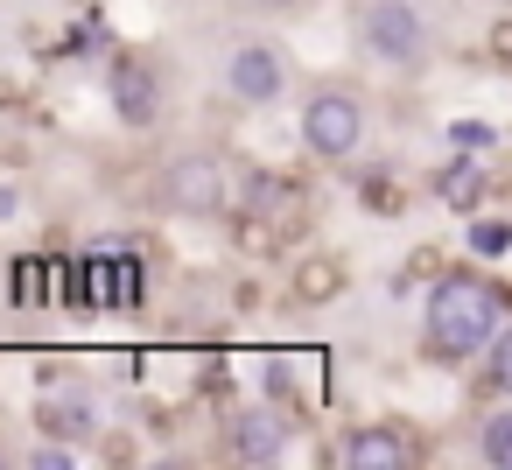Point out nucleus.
<instances>
[{
  "label": "nucleus",
  "mask_w": 512,
  "mask_h": 470,
  "mask_svg": "<svg viewBox=\"0 0 512 470\" xmlns=\"http://www.w3.org/2000/svg\"><path fill=\"white\" fill-rule=\"evenodd\" d=\"M505 323H512V302L491 274H477V267L435 274L421 295V358L428 365H477Z\"/></svg>",
  "instance_id": "nucleus-1"
},
{
  "label": "nucleus",
  "mask_w": 512,
  "mask_h": 470,
  "mask_svg": "<svg viewBox=\"0 0 512 470\" xmlns=\"http://www.w3.org/2000/svg\"><path fill=\"white\" fill-rule=\"evenodd\" d=\"M351 50L386 78H421L442 50V22L428 0H358L351 8Z\"/></svg>",
  "instance_id": "nucleus-2"
},
{
  "label": "nucleus",
  "mask_w": 512,
  "mask_h": 470,
  "mask_svg": "<svg viewBox=\"0 0 512 470\" xmlns=\"http://www.w3.org/2000/svg\"><path fill=\"white\" fill-rule=\"evenodd\" d=\"M211 71H218V92H225L239 113H274V106L295 99V57H288V43L274 36V22L232 29Z\"/></svg>",
  "instance_id": "nucleus-3"
},
{
  "label": "nucleus",
  "mask_w": 512,
  "mask_h": 470,
  "mask_svg": "<svg viewBox=\"0 0 512 470\" xmlns=\"http://www.w3.org/2000/svg\"><path fill=\"white\" fill-rule=\"evenodd\" d=\"M365 134H372V113H365V92H358V85L323 78V85H309V92L295 99V141H302L309 162L344 169V162H358Z\"/></svg>",
  "instance_id": "nucleus-4"
},
{
  "label": "nucleus",
  "mask_w": 512,
  "mask_h": 470,
  "mask_svg": "<svg viewBox=\"0 0 512 470\" xmlns=\"http://www.w3.org/2000/svg\"><path fill=\"white\" fill-rule=\"evenodd\" d=\"M239 176H246V169H232L218 148H183V155H169V162L155 169V204H162L169 218L218 225V218L239 211Z\"/></svg>",
  "instance_id": "nucleus-5"
},
{
  "label": "nucleus",
  "mask_w": 512,
  "mask_h": 470,
  "mask_svg": "<svg viewBox=\"0 0 512 470\" xmlns=\"http://www.w3.org/2000/svg\"><path fill=\"white\" fill-rule=\"evenodd\" d=\"M218 435H225V456H232V463H246V470H267V463H288V456H295V435H302V421H295V407H288V400L260 393V400H239V407H225Z\"/></svg>",
  "instance_id": "nucleus-6"
},
{
  "label": "nucleus",
  "mask_w": 512,
  "mask_h": 470,
  "mask_svg": "<svg viewBox=\"0 0 512 470\" xmlns=\"http://www.w3.org/2000/svg\"><path fill=\"white\" fill-rule=\"evenodd\" d=\"M106 106H113V120L127 134H155L162 127V106H169L162 64H148L141 50H113L106 57Z\"/></svg>",
  "instance_id": "nucleus-7"
},
{
  "label": "nucleus",
  "mask_w": 512,
  "mask_h": 470,
  "mask_svg": "<svg viewBox=\"0 0 512 470\" xmlns=\"http://www.w3.org/2000/svg\"><path fill=\"white\" fill-rule=\"evenodd\" d=\"M337 470H407L414 463V435L400 421H358L337 435Z\"/></svg>",
  "instance_id": "nucleus-8"
},
{
  "label": "nucleus",
  "mask_w": 512,
  "mask_h": 470,
  "mask_svg": "<svg viewBox=\"0 0 512 470\" xmlns=\"http://www.w3.org/2000/svg\"><path fill=\"white\" fill-rule=\"evenodd\" d=\"M484 190H491V169H484V155H470V148L442 155V169H435V197H442V211H456V218H477V211H484Z\"/></svg>",
  "instance_id": "nucleus-9"
},
{
  "label": "nucleus",
  "mask_w": 512,
  "mask_h": 470,
  "mask_svg": "<svg viewBox=\"0 0 512 470\" xmlns=\"http://www.w3.org/2000/svg\"><path fill=\"white\" fill-rule=\"evenodd\" d=\"M344 288H351V260H344V253H302V260L288 267V295H295L302 309H330Z\"/></svg>",
  "instance_id": "nucleus-10"
},
{
  "label": "nucleus",
  "mask_w": 512,
  "mask_h": 470,
  "mask_svg": "<svg viewBox=\"0 0 512 470\" xmlns=\"http://www.w3.org/2000/svg\"><path fill=\"white\" fill-rule=\"evenodd\" d=\"M36 428H43V435H64V442H92V435H99V407H92V393H78V386H50V393L36 400Z\"/></svg>",
  "instance_id": "nucleus-11"
},
{
  "label": "nucleus",
  "mask_w": 512,
  "mask_h": 470,
  "mask_svg": "<svg viewBox=\"0 0 512 470\" xmlns=\"http://www.w3.org/2000/svg\"><path fill=\"white\" fill-rule=\"evenodd\" d=\"M295 204H302V190H295V176H281V169H246V176H239V211H267V218H295Z\"/></svg>",
  "instance_id": "nucleus-12"
},
{
  "label": "nucleus",
  "mask_w": 512,
  "mask_h": 470,
  "mask_svg": "<svg viewBox=\"0 0 512 470\" xmlns=\"http://www.w3.org/2000/svg\"><path fill=\"white\" fill-rule=\"evenodd\" d=\"M225 225H232V246H239L246 260H281V246H288V218H267V211H232Z\"/></svg>",
  "instance_id": "nucleus-13"
},
{
  "label": "nucleus",
  "mask_w": 512,
  "mask_h": 470,
  "mask_svg": "<svg viewBox=\"0 0 512 470\" xmlns=\"http://www.w3.org/2000/svg\"><path fill=\"white\" fill-rule=\"evenodd\" d=\"M470 456L484 470H512V400H498L477 428H470Z\"/></svg>",
  "instance_id": "nucleus-14"
},
{
  "label": "nucleus",
  "mask_w": 512,
  "mask_h": 470,
  "mask_svg": "<svg viewBox=\"0 0 512 470\" xmlns=\"http://www.w3.org/2000/svg\"><path fill=\"white\" fill-rule=\"evenodd\" d=\"M463 253H470V260H484V267H491V260H505V253H512V218H484V211H477V218H463Z\"/></svg>",
  "instance_id": "nucleus-15"
},
{
  "label": "nucleus",
  "mask_w": 512,
  "mask_h": 470,
  "mask_svg": "<svg viewBox=\"0 0 512 470\" xmlns=\"http://www.w3.org/2000/svg\"><path fill=\"white\" fill-rule=\"evenodd\" d=\"M22 463H29V470H78V463H85V442H64V435H50V442L22 449Z\"/></svg>",
  "instance_id": "nucleus-16"
},
{
  "label": "nucleus",
  "mask_w": 512,
  "mask_h": 470,
  "mask_svg": "<svg viewBox=\"0 0 512 470\" xmlns=\"http://www.w3.org/2000/svg\"><path fill=\"white\" fill-rule=\"evenodd\" d=\"M484 386H491V400H512V323H505L498 344L484 351Z\"/></svg>",
  "instance_id": "nucleus-17"
},
{
  "label": "nucleus",
  "mask_w": 512,
  "mask_h": 470,
  "mask_svg": "<svg viewBox=\"0 0 512 470\" xmlns=\"http://www.w3.org/2000/svg\"><path fill=\"white\" fill-rule=\"evenodd\" d=\"M484 57H491L498 71H512V8L491 15V29H484Z\"/></svg>",
  "instance_id": "nucleus-18"
},
{
  "label": "nucleus",
  "mask_w": 512,
  "mask_h": 470,
  "mask_svg": "<svg viewBox=\"0 0 512 470\" xmlns=\"http://www.w3.org/2000/svg\"><path fill=\"white\" fill-rule=\"evenodd\" d=\"M302 8H309V0H239L246 22H295Z\"/></svg>",
  "instance_id": "nucleus-19"
},
{
  "label": "nucleus",
  "mask_w": 512,
  "mask_h": 470,
  "mask_svg": "<svg viewBox=\"0 0 512 470\" xmlns=\"http://www.w3.org/2000/svg\"><path fill=\"white\" fill-rule=\"evenodd\" d=\"M22 218H29V183L0 176V225H22Z\"/></svg>",
  "instance_id": "nucleus-20"
},
{
  "label": "nucleus",
  "mask_w": 512,
  "mask_h": 470,
  "mask_svg": "<svg viewBox=\"0 0 512 470\" xmlns=\"http://www.w3.org/2000/svg\"><path fill=\"white\" fill-rule=\"evenodd\" d=\"M449 148H498V127H477V120H456V127H449Z\"/></svg>",
  "instance_id": "nucleus-21"
},
{
  "label": "nucleus",
  "mask_w": 512,
  "mask_h": 470,
  "mask_svg": "<svg viewBox=\"0 0 512 470\" xmlns=\"http://www.w3.org/2000/svg\"><path fill=\"white\" fill-rule=\"evenodd\" d=\"M365 204H372V218H400V183H365Z\"/></svg>",
  "instance_id": "nucleus-22"
},
{
  "label": "nucleus",
  "mask_w": 512,
  "mask_h": 470,
  "mask_svg": "<svg viewBox=\"0 0 512 470\" xmlns=\"http://www.w3.org/2000/svg\"><path fill=\"white\" fill-rule=\"evenodd\" d=\"M477 8H491V15H498V8H512V0H477Z\"/></svg>",
  "instance_id": "nucleus-23"
},
{
  "label": "nucleus",
  "mask_w": 512,
  "mask_h": 470,
  "mask_svg": "<svg viewBox=\"0 0 512 470\" xmlns=\"http://www.w3.org/2000/svg\"><path fill=\"white\" fill-rule=\"evenodd\" d=\"M0 463H8V456H0Z\"/></svg>",
  "instance_id": "nucleus-24"
}]
</instances>
